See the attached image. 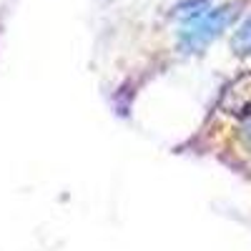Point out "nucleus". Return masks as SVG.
Here are the masks:
<instances>
[{"label":"nucleus","instance_id":"1","mask_svg":"<svg viewBox=\"0 0 251 251\" xmlns=\"http://www.w3.org/2000/svg\"><path fill=\"white\" fill-rule=\"evenodd\" d=\"M234 18V10L231 8H221V10H211L206 15H196V20L191 23V30H186L191 35V40L196 43H206L208 38H214L221 33V28Z\"/></svg>","mask_w":251,"mask_h":251},{"label":"nucleus","instance_id":"2","mask_svg":"<svg viewBox=\"0 0 251 251\" xmlns=\"http://www.w3.org/2000/svg\"><path fill=\"white\" fill-rule=\"evenodd\" d=\"M234 46L239 53H251V18L246 20V23L236 30L234 35Z\"/></svg>","mask_w":251,"mask_h":251},{"label":"nucleus","instance_id":"3","mask_svg":"<svg viewBox=\"0 0 251 251\" xmlns=\"http://www.w3.org/2000/svg\"><path fill=\"white\" fill-rule=\"evenodd\" d=\"M241 136L246 138V143H251V108H249V113L244 116V123H241Z\"/></svg>","mask_w":251,"mask_h":251}]
</instances>
